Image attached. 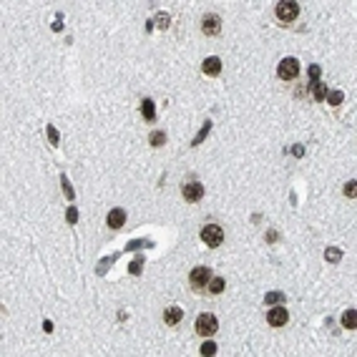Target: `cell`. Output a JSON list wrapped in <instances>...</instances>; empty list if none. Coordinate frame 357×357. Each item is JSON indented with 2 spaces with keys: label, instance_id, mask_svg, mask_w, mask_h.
<instances>
[{
  "label": "cell",
  "instance_id": "obj_1",
  "mask_svg": "<svg viewBox=\"0 0 357 357\" xmlns=\"http://www.w3.org/2000/svg\"><path fill=\"white\" fill-rule=\"evenodd\" d=\"M274 18L279 26H292L299 18V6L292 3V0H282V3L274 6Z\"/></svg>",
  "mask_w": 357,
  "mask_h": 357
},
{
  "label": "cell",
  "instance_id": "obj_2",
  "mask_svg": "<svg viewBox=\"0 0 357 357\" xmlns=\"http://www.w3.org/2000/svg\"><path fill=\"white\" fill-rule=\"evenodd\" d=\"M212 279V269L209 267H194L189 272V289L194 294H207V284Z\"/></svg>",
  "mask_w": 357,
  "mask_h": 357
},
{
  "label": "cell",
  "instance_id": "obj_3",
  "mask_svg": "<svg viewBox=\"0 0 357 357\" xmlns=\"http://www.w3.org/2000/svg\"><path fill=\"white\" fill-rule=\"evenodd\" d=\"M217 329H219V319H217V314H212V312H202V314L197 317V322H194V332H197L199 337H214Z\"/></svg>",
  "mask_w": 357,
  "mask_h": 357
},
{
  "label": "cell",
  "instance_id": "obj_4",
  "mask_svg": "<svg viewBox=\"0 0 357 357\" xmlns=\"http://www.w3.org/2000/svg\"><path fill=\"white\" fill-rule=\"evenodd\" d=\"M277 78L284 81V83L297 81V78H299V61L292 58V56H289V58H282L279 66H277Z\"/></svg>",
  "mask_w": 357,
  "mask_h": 357
},
{
  "label": "cell",
  "instance_id": "obj_5",
  "mask_svg": "<svg viewBox=\"0 0 357 357\" xmlns=\"http://www.w3.org/2000/svg\"><path fill=\"white\" fill-rule=\"evenodd\" d=\"M202 242L209 247V249H219L224 244V229L219 224H207L202 229Z\"/></svg>",
  "mask_w": 357,
  "mask_h": 357
},
{
  "label": "cell",
  "instance_id": "obj_6",
  "mask_svg": "<svg viewBox=\"0 0 357 357\" xmlns=\"http://www.w3.org/2000/svg\"><path fill=\"white\" fill-rule=\"evenodd\" d=\"M202 33H204L207 38H217V36L222 33V18H219L217 13H207V16L202 18Z\"/></svg>",
  "mask_w": 357,
  "mask_h": 357
},
{
  "label": "cell",
  "instance_id": "obj_7",
  "mask_svg": "<svg viewBox=\"0 0 357 357\" xmlns=\"http://www.w3.org/2000/svg\"><path fill=\"white\" fill-rule=\"evenodd\" d=\"M287 322H289V312H287L282 304H274V307L267 312V324H269V327L279 329V327H287Z\"/></svg>",
  "mask_w": 357,
  "mask_h": 357
},
{
  "label": "cell",
  "instance_id": "obj_8",
  "mask_svg": "<svg viewBox=\"0 0 357 357\" xmlns=\"http://www.w3.org/2000/svg\"><path fill=\"white\" fill-rule=\"evenodd\" d=\"M182 197H184V202L197 204V202L204 199V187H202L199 182H187V184L182 187Z\"/></svg>",
  "mask_w": 357,
  "mask_h": 357
},
{
  "label": "cell",
  "instance_id": "obj_9",
  "mask_svg": "<svg viewBox=\"0 0 357 357\" xmlns=\"http://www.w3.org/2000/svg\"><path fill=\"white\" fill-rule=\"evenodd\" d=\"M222 68H224V63H222L219 56H209V58L202 61V73H204V76H219Z\"/></svg>",
  "mask_w": 357,
  "mask_h": 357
},
{
  "label": "cell",
  "instance_id": "obj_10",
  "mask_svg": "<svg viewBox=\"0 0 357 357\" xmlns=\"http://www.w3.org/2000/svg\"><path fill=\"white\" fill-rule=\"evenodd\" d=\"M184 319V309L182 307H166L163 309V324L166 327H178Z\"/></svg>",
  "mask_w": 357,
  "mask_h": 357
},
{
  "label": "cell",
  "instance_id": "obj_11",
  "mask_svg": "<svg viewBox=\"0 0 357 357\" xmlns=\"http://www.w3.org/2000/svg\"><path fill=\"white\" fill-rule=\"evenodd\" d=\"M106 224H108V229H121L126 224V212L123 209H111L108 217H106Z\"/></svg>",
  "mask_w": 357,
  "mask_h": 357
},
{
  "label": "cell",
  "instance_id": "obj_12",
  "mask_svg": "<svg viewBox=\"0 0 357 357\" xmlns=\"http://www.w3.org/2000/svg\"><path fill=\"white\" fill-rule=\"evenodd\" d=\"M224 289H227V282L222 277H212L209 284H207V294L209 297H219V294H224Z\"/></svg>",
  "mask_w": 357,
  "mask_h": 357
},
{
  "label": "cell",
  "instance_id": "obj_13",
  "mask_svg": "<svg viewBox=\"0 0 357 357\" xmlns=\"http://www.w3.org/2000/svg\"><path fill=\"white\" fill-rule=\"evenodd\" d=\"M141 116H143L146 123H153V121H156V106H153L151 98H143V101H141Z\"/></svg>",
  "mask_w": 357,
  "mask_h": 357
},
{
  "label": "cell",
  "instance_id": "obj_14",
  "mask_svg": "<svg viewBox=\"0 0 357 357\" xmlns=\"http://www.w3.org/2000/svg\"><path fill=\"white\" fill-rule=\"evenodd\" d=\"M309 96H312V101H324L327 98V86L322 81H312L309 83Z\"/></svg>",
  "mask_w": 357,
  "mask_h": 357
},
{
  "label": "cell",
  "instance_id": "obj_15",
  "mask_svg": "<svg viewBox=\"0 0 357 357\" xmlns=\"http://www.w3.org/2000/svg\"><path fill=\"white\" fill-rule=\"evenodd\" d=\"M342 327H344V329H354V327H357V312H354V309H347V312L342 314Z\"/></svg>",
  "mask_w": 357,
  "mask_h": 357
},
{
  "label": "cell",
  "instance_id": "obj_16",
  "mask_svg": "<svg viewBox=\"0 0 357 357\" xmlns=\"http://www.w3.org/2000/svg\"><path fill=\"white\" fill-rule=\"evenodd\" d=\"M329 106H339L342 101H344V93L342 91H327V98H324Z\"/></svg>",
  "mask_w": 357,
  "mask_h": 357
},
{
  "label": "cell",
  "instance_id": "obj_17",
  "mask_svg": "<svg viewBox=\"0 0 357 357\" xmlns=\"http://www.w3.org/2000/svg\"><path fill=\"white\" fill-rule=\"evenodd\" d=\"M282 302H284V294H282V292H267V297H264V304H269V307L282 304Z\"/></svg>",
  "mask_w": 357,
  "mask_h": 357
},
{
  "label": "cell",
  "instance_id": "obj_18",
  "mask_svg": "<svg viewBox=\"0 0 357 357\" xmlns=\"http://www.w3.org/2000/svg\"><path fill=\"white\" fill-rule=\"evenodd\" d=\"M148 141H151V146H163V143H166V133H163V131H153V133L148 136Z\"/></svg>",
  "mask_w": 357,
  "mask_h": 357
},
{
  "label": "cell",
  "instance_id": "obj_19",
  "mask_svg": "<svg viewBox=\"0 0 357 357\" xmlns=\"http://www.w3.org/2000/svg\"><path fill=\"white\" fill-rule=\"evenodd\" d=\"M339 259H342V249H327V262L337 264Z\"/></svg>",
  "mask_w": 357,
  "mask_h": 357
},
{
  "label": "cell",
  "instance_id": "obj_20",
  "mask_svg": "<svg viewBox=\"0 0 357 357\" xmlns=\"http://www.w3.org/2000/svg\"><path fill=\"white\" fill-rule=\"evenodd\" d=\"M319 76H322V68H319V66H309V78H312V81H319Z\"/></svg>",
  "mask_w": 357,
  "mask_h": 357
},
{
  "label": "cell",
  "instance_id": "obj_21",
  "mask_svg": "<svg viewBox=\"0 0 357 357\" xmlns=\"http://www.w3.org/2000/svg\"><path fill=\"white\" fill-rule=\"evenodd\" d=\"M202 352H204V354H214V352H217V344H214V342H204V344H202Z\"/></svg>",
  "mask_w": 357,
  "mask_h": 357
},
{
  "label": "cell",
  "instance_id": "obj_22",
  "mask_svg": "<svg viewBox=\"0 0 357 357\" xmlns=\"http://www.w3.org/2000/svg\"><path fill=\"white\" fill-rule=\"evenodd\" d=\"M156 23H158V28H166V26H168V16H166V13H158V16H156Z\"/></svg>",
  "mask_w": 357,
  "mask_h": 357
},
{
  "label": "cell",
  "instance_id": "obj_23",
  "mask_svg": "<svg viewBox=\"0 0 357 357\" xmlns=\"http://www.w3.org/2000/svg\"><path fill=\"white\" fill-rule=\"evenodd\" d=\"M68 222H71V224L78 222V219H76V209H68Z\"/></svg>",
  "mask_w": 357,
  "mask_h": 357
},
{
  "label": "cell",
  "instance_id": "obj_24",
  "mask_svg": "<svg viewBox=\"0 0 357 357\" xmlns=\"http://www.w3.org/2000/svg\"><path fill=\"white\" fill-rule=\"evenodd\" d=\"M48 133H51V141H53V143H58V136H56V128H53V126L48 128Z\"/></svg>",
  "mask_w": 357,
  "mask_h": 357
},
{
  "label": "cell",
  "instance_id": "obj_25",
  "mask_svg": "<svg viewBox=\"0 0 357 357\" xmlns=\"http://www.w3.org/2000/svg\"><path fill=\"white\" fill-rule=\"evenodd\" d=\"M136 272H141V262H133V264H131V274H136Z\"/></svg>",
  "mask_w": 357,
  "mask_h": 357
}]
</instances>
